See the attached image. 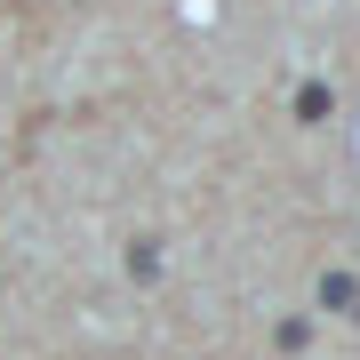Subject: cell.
Instances as JSON below:
<instances>
[{"mask_svg": "<svg viewBox=\"0 0 360 360\" xmlns=\"http://www.w3.org/2000/svg\"><path fill=\"white\" fill-rule=\"evenodd\" d=\"M129 272H136V281H153V272H160V240H136V248H129Z\"/></svg>", "mask_w": 360, "mask_h": 360, "instance_id": "3", "label": "cell"}, {"mask_svg": "<svg viewBox=\"0 0 360 360\" xmlns=\"http://www.w3.org/2000/svg\"><path fill=\"white\" fill-rule=\"evenodd\" d=\"M321 304H328V312H352V321H360V281L328 272V281H321Z\"/></svg>", "mask_w": 360, "mask_h": 360, "instance_id": "1", "label": "cell"}, {"mask_svg": "<svg viewBox=\"0 0 360 360\" xmlns=\"http://www.w3.org/2000/svg\"><path fill=\"white\" fill-rule=\"evenodd\" d=\"M296 120H328V89H321V80L296 89Z\"/></svg>", "mask_w": 360, "mask_h": 360, "instance_id": "2", "label": "cell"}]
</instances>
